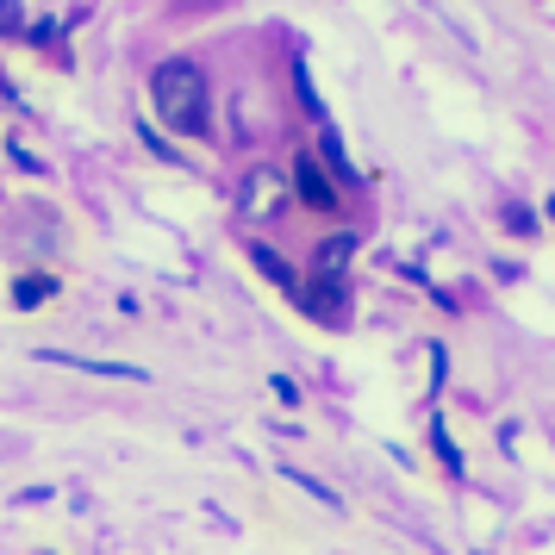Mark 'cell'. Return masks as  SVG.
I'll list each match as a JSON object with an SVG mask.
<instances>
[{
  "label": "cell",
  "mask_w": 555,
  "mask_h": 555,
  "mask_svg": "<svg viewBox=\"0 0 555 555\" xmlns=\"http://www.w3.org/2000/svg\"><path fill=\"white\" fill-rule=\"evenodd\" d=\"M151 101H156V119L169 131H206V76L201 63H188V56H169V63H156L151 76Z\"/></svg>",
  "instance_id": "obj_1"
},
{
  "label": "cell",
  "mask_w": 555,
  "mask_h": 555,
  "mask_svg": "<svg viewBox=\"0 0 555 555\" xmlns=\"http://www.w3.org/2000/svg\"><path fill=\"white\" fill-rule=\"evenodd\" d=\"M294 194H300L312 212H337V181L325 176V163H319L312 151L294 156Z\"/></svg>",
  "instance_id": "obj_2"
},
{
  "label": "cell",
  "mask_w": 555,
  "mask_h": 555,
  "mask_svg": "<svg viewBox=\"0 0 555 555\" xmlns=\"http://www.w3.org/2000/svg\"><path fill=\"white\" fill-rule=\"evenodd\" d=\"M281 201H287V181H281L269 163H256L250 176H244V212H256V219H275Z\"/></svg>",
  "instance_id": "obj_3"
},
{
  "label": "cell",
  "mask_w": 555,
  "mask_h": 555,
  "mask_svg": "<svg viewBox=\"0 0 555 555\" xmlns=\"http://www.w3.org/2000/svg\"><path fill=\"white\" fill-rule=\"evenodd\" d=\"M38 362H51V369H81V375H106V380H151L144 369H131V362H101V356H69V350H38Z\"/></svg>",
  "instance_id": "obj_4"
},
{
  "label": "cell",
  "mask_w": 555,
  "mask_h": 555,
  "mask_svg": "<svg viewBox=\"0 0 555 555\" xmlns=\"http://www.w3.org/2000/svg\"><path fill=\"white\" fill-rule=\"evenodd\" d=\"M356 256V237L350 231H337V237H325L319 250H312V281H344V269H350Z\"/></svg>",
  "instance_id": "obj_5"
},
{
  "label": "cell",
  "mask_w": 555,
  "mask_h": 555,
  "mask_svg": "<svg viewBox=\"0 0 555 555\" xmlns=\"http://www.w3.org/2000/svg\"><path fill=\"white\" fill-rule=\"evenodd\" d=\"M250 262H256V269H262L269 281H275V287H287V294H300V275H294V269L281 262V250H269V244H250Z\"/></svg>",
  "instance_id": "obj_6"
},
{
  "label": "cell",
  "mask_w": 555,
  "mask_h": 555,
  "mask_svg": "<svg viewBox=\"0 0 555 555\" xmlns=\"http://www.w3.org/2000/svg\"><path fill=\"white\" fill-rule=\"evenodd\" d=\"M319 163H325L331 181H356V163L344 156V138H337L331 126H325V144H319Z\"/></svg>",
  "instance_id": "obj_7"
},
{
  "label": "cell",
  "mask_w": 555,
  "mask_h": 555,
  "mask_svg": "<svg viewBox=\"0 0 555 555\" xmlns=\"http://www.w3.org/2000/svg\"><path fill=\"white\" fill-rule=\"evenodd\" d=\"M51 294H56V281H51V275H20V281H13V306H20V312L44 306Z\"/></svg>",
  "instance_id": "obj_8"
},
{
  "label": "cell",
  "mask_w": 555,
  "mask_h": 555,
  "mask_svg": "<svg viewBox=\"0 0 555 555\" xmlns=\"http://www.w3.org/2000/svg\"><path fill=\"white\" fill-rule=\"evenodd\" d=\"M306 312H325V319H344V312H337V306H344V281H312V287H306Z\"/></svg>",
  "instance_id": "obj_9"
},
{
  "label": "cell",
  "mask_w": 555,
  "mask_h": 555,
  "mask_svg": "<svg viewBox=\"0 0 555 555\" xmlns=\"http://www.w3.org/2000/svg\"><path fill=\"white\" fill-rule=\"evenodd\" d=\"M281 475L294 480V487H306V493H312V500H319V505H331V512L344 505V500H337V493H331V487H325V480H319V475H306V468H281Z\"/></svg>",
  "instance_id": "obj_10"
},
{
  "label": "cell",
  "mask_w": 555,
  "mask_h": 555,
  "mask_svg": "<svg viewBox=\"0 0 555 555\" xmlns=\"http://www.w3.org/2000/svg\"><path fill=\"white\" fill-rule=\"evenodd\" d=\"M294 88H300V101H306V113L325 126V106H319V94H312V76H306V56H294Z\"/></svg>",
  "instance_id": "obj_11"
},
{
  "label": "cell",
  "mask_w": 555,
  "mask_h": 555,
  "mask_svg": "<svg viewBox=\"0 0 555 555\" xmlns=\"http://www.w3.org/2000/svg\"><path fill=\"white\" fill-rule=\"evenodd\" d=\"M0 31H7V38H20V31H26V13H20V0H0Z\"/></svg>",
  "instance_id": "obj_12"
},
{
  "label": "cell",
  "mask_w": 555,
  "mask_h": 555,
  "mask_svg": "<svg viewBox=\"0 0 555 555\" xmlns=\"http://www.w3.org/2000/svg\"><path fill=\"white\" fill-rule=\"evenodd\" d=\"M505 225H512V231H537V212H525V206H505Z\"/></svg>",
  "instance_id": "obj_13"
},
{
  "label": "cell",
  "mask_w": 555,
  "mask_h": 555,
  "mask_svg": "<svg viewBox=\"0 0 555 555\" xmlns=\"http://www.w3.org/2000/svg\"><path fill=\"white\" fill-rule=\"evenodd\" d=\"M275 400H281V405H300V387H294L287 375H275Z\"/></svg>",
  "instance_id": "obj_14"
}]
</instances>
